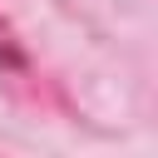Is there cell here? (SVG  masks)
Wrapping results in <instances>:
<instances>
[{
  "instance_id": "obj_1",
  "label": "cell",
  "mask_w": 158,
  "mask_h": 158,
  "mask_svg": "<svg viewBox=\"0 0 158 158\" xmlns=\"http://www.w3.org/2000/svg\"><path fill=\"white\" fill-rule=\"evenodd\" d=\"M0 74L15 79V74H30V54L20 44V35L10 30V20H0Z\"/></svg>"
}]
</instances>
